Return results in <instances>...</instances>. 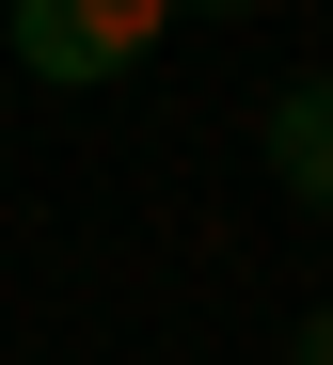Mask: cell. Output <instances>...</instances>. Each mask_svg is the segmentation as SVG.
<instances>
[{
  "instance_id": "obj_1",
  "label": "cell",
  "mask_w": 333,
  "mask_h": 365,
  "mask_svg": "<svg viewBox=\"0 0 333 365\" xmlns=\"http://www.w3.org/2000/svg\"><path fill=\"white\" fill-rule=\"evenodd\" d=\"M159 32H175V0H0V48H16L48 96H96V80H127Z\"/></svg>"
},
{
  "instance_id": "obj_2",
  "label": "cell",
  "mask_w": 333,
  "mask_h": 365,
  "mask_svg": "<svg viewBox=\"0 0 333 365\" xmlns=\"http://www.w3.org/2000/svg\"><path fill=\"white\" fill-rule=\"evenodd\" d=\"M254 159L286 175V207H317V222H333V64H302V80L270 96V128H254Z\"/></svg>"
},
{
  "instance_id": "obj_3",
  "label": "cell",
  "mask_w": 333,
  "mask_h": 365,
  "mask_svg": "<svg viewBox=\"0 0 333 365\" xmlns=\"http://www.w3.org/2000/svg\"><path fill=\"white\" fill-rule=\"evenodd\" d=\"M286 365H333V302H317V318H302V334H286Z\"/></svg>"
},
{
  "instance_id": "obj_4",
  "label": "cell",
  "mask_w": 333,
  "mask_h": 365,
  "mask_svg": "<svg viewBox=\"0 0 333 365\" xmlns=\"http://www.w3.org/2000/svg\"><path fill=\"white\" fill-rule=\"evenodd\" d=\"M175 16H254V0H175Z\"/></svg>"
}]
</instances>
